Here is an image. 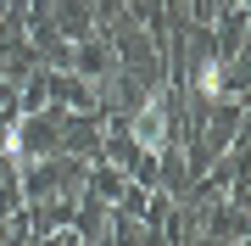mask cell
Listing matches in <instances>:
<instances>
[{
  "label": "cell",
  "instance_id": "1",
  "mask_svg": "<svg viewBox=\"0 0 251 246\" xmlns=\"http://www.w3.org/2000/svg\"><path fill=\"white\" fill-rule=\"evenodd\" d=\"M128 135L140 140L145 157H162V151H168V95H145L140 112L128 118Z\"/></svg>",
  "mask_w": 251,
  "mask_h": 246
},
{
  "label": "cell",
  "instance_id": "2",
  "mask_svg": "<svg viewBox=\"0 0 251 246\" xmlns=\"http://www.w3.org/2000/svg\"><path fill=\"white\" fill-rule=\"evenodd\" d=\"M224 84H229L224 56H201V67H196V95H201V101H218V95H224Z\"/></svg>",
  "mask_w": 251,
  "mask_h": 246
},
{
  "label": "cell",
  "instance_id": "3",
  "mask_svg": "<svg viewBox=\"0 0 251 246\" xmlns=\"http://www.w3.org/2000/svg\"><path fill=\"white\" fill-rule=\"evenodd\" d=\"M23 135H28V123H23V118L0 129V157H6V163L17 168V173H28V157H23Z\"/></svg>",
  "mask_w": 251,
  "mask_h": 246
}]
</instances>
